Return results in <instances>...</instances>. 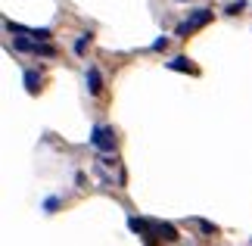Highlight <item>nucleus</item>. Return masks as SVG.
I'll return each instance as SVG.
<instances>
[{"label":"nucleus","instance_id":"obj_1","mask_svg":"<svg viewBox=\"0 0 252 246\" xmlns=\"http://www.w3.org/2000/svg\"><path fill=\"white\" fill-rule=\"evenodd\" d=\"M209 22H212V13H209V9H193V13H190V19H184V22L178 25V37L190 35V32H196V28L209 25Z\"/></svg>","mask_w":252,"mask_h":246},{"label":"nucleus","instance_id":"obj_2","mask_svg":"<svg viewBox=\"0 0 252 246\" xmlns=\"http://www.w3.org/2000/svg\"><path fill=\"white\" fill-rule=\"evenodd\" d=\"M91 143L96 146V150H106V153H112V150H115V131H112V128H103V125H96L94 131H91Z\"/></svg>","mask_w":252,"mask_h":246},{"label":"nucleus","instance_id":"obj_3","mask_svg":"<svg viewBox=\"0 0 252 246\" xmlns=\"http://www.w3.org/2000/svg\"><path fill=\"white\" fill-rule=\"evenodd\" d=\"M87 91H91L94 97H100V94H103V78H100V72H96L94 66L87 69Z\"/></svg>","mask_w":252,"mask_h":246},{"label":"nucleus","instance_id":"obj_4","mask_svg":"<svg viewBox=\"0 0 252 246\" xmlns=\"http://www.w3.org/2000/svg\"><path fill=\"white\" fill-rule=\"evenodd\" d=\"M168 69L171 72H196V66H193L187 56H174V60L168 63Z\"/></svg>","mask_w":252,"mask_h":246},{"label":"nucleus","instance_id":"obj_5","mask_svg":"<svg viewBox=\"0 0 252 246\" xmlns=\"http://www.w3.org/2000/svg\"><path fill=\"white\" fill-rule=\"evenodd\" d=\"M22 81H25V91L28 94H37V91H41V75H37V72H25Z\"/></svg>","mask_w":252,"mask_h":246},{"label":"nucleus","instance_id":"obj_6","mask_svg":"<svg viewBox=\"0 0 252 246\" xmlns=\"http://www.w3.org/2000/svg\"><path fill=\"white\" fill-rule=\"evenodd\" d=\"M128 228H131L134 234H147V237H150V224L143 221V218H128Z\"/></svg>","mask_w":252,"mask_h":246},{"label":"nucleus","instance_id":"obj_7","mask_svg":"<svg viewBox=\"0 0 252 246\" xmlns=\"http://www.w3.org/2000/svg\"><path fill=\"white\" fill-rule=\"evenodd\" d=\"M37 44H32V41H25V37H16V50H22V53H28V50H34Z\"/></svg>","mask_w":252,"mask_h":246},{"label":"nucleus","instance_id":"obj_8","mask_svg":"<svg viewBox=\"0 0 252 246\" xmlns=\"http://www.w3.org/2000/svg\"><path fill=\"white\" fill-rule=\"evenodd\" d=\"M240 9H246V0H237V3H230V6L224 9V13H227V16H237Z\"/></svg>","mask_w":252,"mask_h":246},{"label":"nucleus","instance_id":"obj_9","mask_svg":"<svg viewBox=\"0 0 252 246\" xmlns=\"http://www.w3.org/2000/svg\"><path fill=\"white\" fill-rule=\"evenodd\" d=\"M87 41H91V35H84V37H78V41H75V53H78V56L87 50Z\"/></svg>","mask_w":252,"mask_h":246},{"label":"nucleus","instance_id":"obj_10","mask_svg":"<svg viewBox=\"0 0 252 246\" xmlns=\"http://www.w3.org/2000/svg\"><path fill=\"white\" fill-rule=\"evenodd\" d=\"M32 37H37V41H50V28H34Z\"/></svg>","mask_w":252,"mask_h":246},{"label":"nucleus","instance_id":"obj_11","mask_svg":"<svg viewBox=\"0 0 252 246\" xmlns=\"http://www.w3.org/2000/svg\"><path fill=\"white\" fill-rule=\"evenodd\" d=\"M165 47H168V37H165V35H162V37H159V41H153V47H150V50H165Z\"/></svg>","mask_w":252,"mask_h":246},{"label":"nucleus","instance_id":"obj_12","mask_svg":"<svg viewBox=\"0 0 252 246\" xmlns=\"http://www.w3.org/2000/svg\"><path fill=\"white\" fill-rule=\"evenodd\" d=\"M196 224H199V231H202V234H215V224H209V221H202V218H199Z\"/></svg>","mask_w":252,"mask_h":246},{"label":"nucleus","instance_id":"obj_13","mask_svg":"<svg viewBox=\"0 0 252 246\" xmlns=\"http://www.w3.org/2000/svg\"><path fill=\"white\" fill-rule=\"evenodd\" d=\"M56 206H60V200H56V196H53V200H47V203H44V209H47V212H53Z\"/></svg>","mask_w":252,"mask_h":246},{"label":"nucleus","instance_id":"obj_14","mask_svg":"<svg viewBox=\"0 0 252 246\" xmlns=\"http://www.w3.org/2000/svg\"><path fill=\"white\" fill-rule=\"evenodd\" d=\"M34 50L41 53V56H53V47H34Z\"/></svg>","mask_w":252,"mask_h":246}]
</instances>
